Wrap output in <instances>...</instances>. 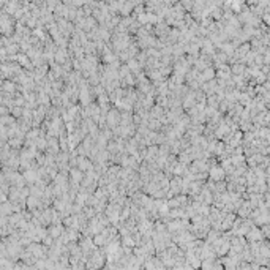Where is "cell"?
Instances as JSON below:
<instances>
[{"label": "cell", "instance_id": "obj_1", "mask_svg": "<svg viewBox=\"0 0 270 270\" xmlns=\"http://www.w3.org/2000/svg\"><path fill=\"white\" fill-rule=\"evenodd\" d=\"M119 122H120V112L112 106V107L107 111V114H106V128H114V127H117Z\"/></svg>", "mask_w": 270, "mask_h": 270}, {"label": "cell", "instance_id": "obj_2", "mask_svg": "<svg viewBox=\"0 0 270 270\" xmlns=\"http://www.w3.org/2000/svg\"><path fill=\"white\" fill-rule=\"evenodd\" d=\"M247 239L250 240V242H256V243H261L262 240H264V236H262V232H261V227H251L250 229V232L247 234Z\"/></svg>", "mask_w": 270, "mask_h": 270}, {"label": "cell", "instance_id": "obj_3", "mask_svg": "<svg viewBox=\"0 0 270 270\" xmlns=\"http://www.w3.org/2000/svg\"><path fill=\"white\" fill-rule=\"evenodd\" d=\"M68 177H70V182H71V183L81 185V182H82V179H84V172H81L78 168H73V169H70Z\"/></svg>", "mask_w": 270, "mask_h": 270}, {"label": "cell", "instance_id": "obj_4", "mask_svg": "<svg viewBox=\"0 0 270 270\" xmlns=\"http://www.w3.org/2000/svg\"><path fill=\"white\" fill-rule=\"evenodd\" d=\"M164 114H166V109H163L161 106L155 104V106H153V107L148 111V117H150V119H153V120H160Z\"/></svg>", "mask_w": 270, "mask_h": 270}, {"label": "cell", "instance_id": "obj_5", "mask_svg": "<svg viewBox=\"0 0 270 270\" xmlns=\"http://www.w3.org/2000/svg\"><path fill=\"white\" fill-rule=\"evenodd\" d=\"M229 66H231V74H232V76H242L245 73V70H247V66L243 63H240V62L232 63V65H229Z\"/></svg>", "mask_w": 270, "mask_h": 270}, {"label": "cell", "instance_id": "obj_6", "mask_svg": "<svg viewBox=\"0 0 270 270\" xmlns=\"http://www.w3.org/2000/svg\"><path fill=\"white\" fill-rule=\"evenodd\" d=\"M62 232H63V226L62 224H57V226H54L51 229V237H59Z\"/></svg>", "mask_w": 270, "mask_h": 270}, {"label": "cell", "instance_id": "obj_7", "mask_svg": "<svg viewBox=\"0 0 270 270\" xmlns=\"http://www.w3.org/2000/svg\"><path fill=\"white\" fill-rule=\"evenodd\" d=\"M35 204H36V199H35V198L29 199V205H30V207H35Z\"/></svg>", "mask_w": 270, "mask_h": 270}]
</instances>
